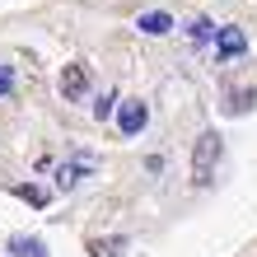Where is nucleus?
I'll return each mask as SVG.
<instances>
[{
    "instance_id": "nucleus-1",
    "label": "nucleus",
    "mask_w": 257,
    "mask_h": 257,
    "mask_svg": "<svg viewBox=\"0 0 257 257\" xmlns=\"http://www.w3.org/2000/svg\"><path fill=\"white\" fill-rule=\"evenodd\" d=\"M220 155H224V136L220 131H201L196 136V150H192V178L196 183H210V178H215Z\"/></svg>"
},
{
    "instance_id": "nucleus-2",
    "label": "nucleus",
    "mask_w": 257,
    "mask_h": 257,
    "mask_svg": "<svg viewBox=\"0 0 257 257\" xmlns=\"http://www.w3.org/2000/svg\"><path fill=\"white\" fill-rule=\"evenodd\" d=\"M112 122H117V136H122V141L141 136V131H145V122H150L145 98H122V103H117V112H112Z\"/></svg>"
},
{
    "instance_id": "nucleus-3",
    "label": "nucleus",
    "mask_w": 257,
    "mask_h": 257,
    "mask_svg": "<svg viewBox=\"0 0 257 257\" xmlns=\"http://www.w3.org/2000/svg\"><path fill=\"white\" fill-rule=\"evenodd\" d=\"M89 94V66L84 61H66L61 66V98L66 103H84Z\"/></svg>"
},
{
    "instance_id": "nucleus-4",
    "label": "nucleus",
    "mask_w": 257,
    "mask_h": 257,
    "mask_svg": "<svg viewBox=\"0 0 257 257\" xmlns=\"http://www.w3.org/2000/svg\"><path fill=\"white\" fill-rule=\"evenodd\" d=\"M243 52H248L243 28H238V24H220V33H215V56H220V61H238Z\"/></svg>"
},
{
    "instance_id": "nucleus-5",
    "label": "nucleus",
    "mask_w": 257,
    "mask_h": 257,
    "mask_svg": "<svg viewBox=\"0 0 257 257\" xmlns=\"http://www.w3.org/2000/svg\"><path fill=\"white\" fill-rule=\"evenodd\" d=\"M136 28H141V33H150V38H164V33H173V14L169 10H145L141 19H136Z\"/></svg>"
},
{
    "instance_id": "nucleus-6",
    "label": "nucleus",
    "mask_w": 257,
    "mask_h": 257,
    "mask_svg": "<svg viewBox=\"0 0 257 257\" xmlns=\"http://www.w3.org/2000/svg\"><path fill=\"white\" fill-rule=\"evenodd\" d=\"M215 33H220V28L210 24L206 14H201V19H192V24H187V38H192V47H206V42L215 38Z\"/></svg>"
},
{
    "instance_id": "nucleus-7",
    "label": "nucleus",
    "mask_w": 257,
    "mask_h": 257,
    "mask_svg": "<svg viewBox=\"0 0 257 257\" xmlns=\"http://www.w3.org/2000/svg\"><path fill=\"white\" fill-rule=\"evenodd\" d=\"M80 173H84V164H61V169H56V192H75L80 187Z\"/></svg>"
},
{
    "instance_id": "nucleus-8",
    "label": "nucleus",
    "mask_w": 257,
    "mask_h": 257,
    "mask_svg": "<svg viewBox=\"0 0 257 257\" xmlns=\"http://www.w3.org/2000/svg\"><path fill=\"white\" fill-rule=\"evenodd\" d=\"M122 238H94V243H89V257H122Z\"/></svg>"
},
{
    "instance_id": "nucleus-9",
    "label": "nucleus",
    "mask_w": 257,
    "mask_h": 257,
    "mask_svg": "<svg viewBox=\"0 0 257 257\" xmlns=\"http://www.w3.org/2000/svg\"><path fill=\"white\" fill-rule=\"evenodd\" d=\"M14 196H19V201H28V206H47V192L33 187V183H19V187H14Z\"/></svg>"
},
{
    "instance_id": "nucleus-10",
    "label": "nucleus",
    "mask_w": 257,
    "mask_h": 257,
    "mask_svg": "<svg viewBox=\"0 0 257 257\" xmlns=\"http://www.w3.org/2000/svg\"><path fill=\"white\" fill-rule=\"evenodd\" d=\"M10 252H19V257H47L38 238H14V243H10Z\"/></svg>"
},
{
    "instance_id": "nucleus-11",
    "label": "nucleus",
    "mask_w": 257,
    "mask_h": 257,
    "mask_svg": "<svg viewBox=\"0 0 257 257\" xmlns=\"http://www.w3.org/2000/svg\"><path fill=\"white\" fill-rule=\"evenodd\" d=\"M112 112H117V94H103L94 103V117H112Z\"/></svg>"
},
{
    "instance_id": "nucleus-12",
    "label": "nucleus",
    "mask_w": 257,
    "mask_h": 257,
    "mask_svg": "<svg viewBox=\"0 0 257 257\" xmlns=\"http://www.w3.org/2000/svg\"><path fill=\"white\" fill-rule=\"evenodd\" d=\"M10 94H14V70L0 66V98H10Z\"/></svg>"
}]
</instances>
